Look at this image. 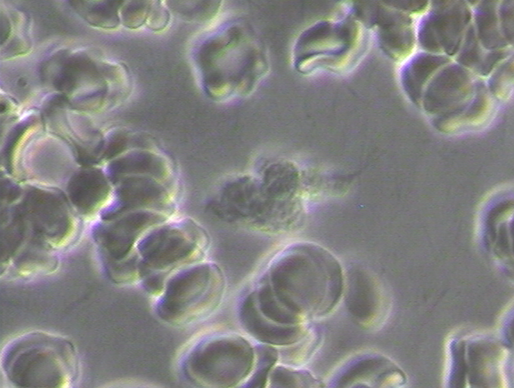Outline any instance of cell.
Returning a JSON list of instances; mask_svg holds the SVG:
<instances>
[{"label":"cell","mask_w":514,"mask_h":388,"mask_svg":"<svg viewBox=\"0 0 514 388\" xmlns=\"http://www.w3.org/2000/svg\"><path fill=\"white\" fill-rule=\"evenodd\" d=\"M265 284L285 311L304 323L333 309L343 293L344 275L329 251L298 243L278 258Z\"/></svg>","instance_id":"cell-1"},{"label":"cell","mask_w":514,"mask_h":388,"mask_svg":"<svg viewBox=\"0 0 514 388\" xmlns=\"http://www.w3.org/2000/svg\"><path fill=\"white\" fill-rule=\"evenodd\" d=\"M206 45L227 59L225 63L202 65L206 72L226 63L225 68L206 81L213 95L247 93L267 71L260 45L241 26H232Z\"/></svg>","instance_id":"cell-2"},{"label":"cell","mask_w":514,"mask_h":388,"mask_svg":"<svg viewBox=\"0 0 514 388\" xmlns=\"http://www.w3.org/2000/svg\"><path fill=\"white\" fill-rule=\"evenodd\" d=\"M361 40V28L352 18L317 22L295 43V65L304 73L322 68L344 70L356 58Z\"/></svg>","instance_id":"cell-3"},{"label":"cell","mask_w":514,"mask_h":388,"mask_svg":"<svg viewBox=\"0 0 514 388\" xmlns=\"http://www.w3.org/2000/svg\"><path fill=\"white\" fill-rule=\"evenodd\" d=\"M343 292L347 307L356 321L372 323L381 307L380 294L376 284L357 271H349L344 277Z\"/></svg>","instance_id":"cell-4"},{"label":"cell","mask_w":514,"mask_h":388,"mask_svg":"<svg viewBox=\"0 0 514 388\" xmlns=\"http://www.w3.org/2000/svg\"><path fill=\"white\" fill-rule=\"evenodd\" d=\"M219 283L183 282L171 283L163 300L165 312L170 318L192 317L200 311V305L211 303L219 292Z\"/></svg>","instance_id":"cell-5"},{"label":"cell","mask_w":514,"mask_h":388,"mask_svg":"<svg viewBox=\"0 0 514 388\" xmlns=\"http://www.w3.org/2000/svg\"><path fill=\"white\" fill-rule=\"evenodd\" d=\"M374 18L383 50L396 59L408 56L414 45L409 19L385 7H379Z\"/></svg>","instance_id":"cell-6"},{"label":"cell","mask_w":514,"mask_h":388,"mask_svg":"<svg viewBox=\"0 0 514 388\" xmlns=\"http://www.w3.org/2000/svg\"><path fill=\"white\" fill-rule=\"evenodd\" d=\"M243 321L251 334L265 343L287 346L295 343L306 335L305 325H286L274 323L261 314L252 295L243 307Z\"/></svg>","instance_id":"cell-7"},{"label":"cell","mask_w":514,"mask_h":388,"mask_svg":"<svg viewBox=\"0 0 514 388\" xmlns=\"http://www.w3.org/2000/svg\"><path fill=\"white\" fill-rule=\"evenodd\" d=\"M270 384L275 387H317L320 382L306 371L277 366L270 375Z\"/></svg>","instance_id":"cell-8"},{"label":"cell","mask_w":514,"mask_h":388,"mask_svg":"<svg viewBox=\"0 0 514 388\" xmlns=\"http://www.w3.org/2000/svg\"><path fill=\"white\" fill-rule=\"evenodd\" d=\"M142 4L144 1H139V4L129 5L122 12L123 20L128 26L138 27L144 21H147L151 5Z\"/></svg>","instance_id":"cell-9"},{"label":"cell","mask_w":514,"mask_h":388,"mask_svg":"<svg viewBox=\"0 0 514 388\" xmlns=\"http://www.w3.org/2000/svg\"><path fill=\"white\" fill-rule=\"evenodd\" d=\"M169 19V13L163 5L156 4L154 6L151 5L147 19L151 28L156 31L162 30L167 26Z\"/></svg>","instance_id":"cell-10"}]
</instances>
